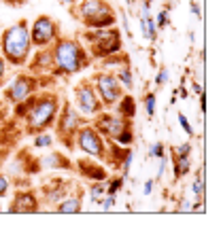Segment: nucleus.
Wrapping results in <instances>:
<instances>
[{
  "label": "nucleus",
  "instance_id": "1",
  "mask_svg": "<svg viewBox=\"0 0 221 248\" xmlns=\"http://www.w3.org/2000/svg\"><path fill=\"white\" fill-rule=\"evenodd\" d=\"M60 104L62 100L58 93L51 89H43L13 104V119L24 123V132L34 136V134L47 132L49 127H53Z\"/></svg>",
  "mask_w": 221,
  "mask_h": 248
},
{
  "label": "nucleus",
  "instance_id": "2",
  "mask_svg": "<svg viewBox=\"0 0 221 248\" xmlns=\"http://www.w3.org/2000/svg\"><path fill=\"white\" fill-rule=\"evenodd\" d=\"M51 47V55H53V77H72L89 68L92 58H89L87 49L81 43L79 36H64L60 34Z\"/></svg>",
  "mask_w": 221,
  "mask_h": 248
},
{
  "label": "nucleus",
  "instance_id": "3",
  "mask_svg": "<svg viewBox=\"0 0 221 248\" xmlns=\"http://www.w3.org/2000/svg\"><path fill=\"white\" fill-rule=\"evenodd\" d=\"M0 55L7 60L9 66L21 68L28 64L32 55V43H30V24L26 19H19L0 34Z\"/></svg>",
  "mask_w": 221,
  "mask_h": 248
},
{
  "label": "nucleus",
  "instance_id": "4",
  "mask_svg": "<svg viewBox=\"0 0 221 248\" xmlns=\"http://www.w3.org/2000/svg\"><path fill=\"white\" fill-rule=\"evenodd\" d=\"M68 13L87 30L111 28L117 24V11L109 0H79L68 7Z\"/></svg>",
  "mask_w": 221,
  "mask_h": 248
},
{
  "label": "nucleus",
  "instance_id": "5",
  "mask_svg": "<svg viewBox=\"0 0 221 248\" xmlns=\"http://www.w3.org/2000/svg\"><path fill=\"white\" fill-rule=\"evenodd\" d=\"M89 123L98 129L100 136L104 140H113V142H117L121 146H132L134 140H136L132 119L117 115V112L100 110L94 119H89Z\"/></svg>",
  "mask_w": 221,
  "mask_h": 248
},
{
  "label": "nucleus",
  "instance_id": "6",
  "mask_svg": "<svg viewBox=\"0 0 221 248\" xmlns=\"http://www.w3.org/2000/svg\"><path fill=\"white\" fill-rule=\"evenodd\" d=\"M81 43L85 45L87 49L89 58L92 60H102L111 53H117L123 49V38H121V32H119L117 26H111V28H96V30H87L81 36Z\"/></svg>",
  "mask_w": 221,
  "mask_h": 248
},
{
  "label": "nucleus",
  "instance_id": "7",
  "mask_svg": "<svg viewBox=\"0 0 221 248\" xmlns=\"http://www.w3.org/2000/svg\"><path fill=\"white\" fill-rule=\"evenodd\" d=\"M89 119L83 117L75 106H72L70 100H62L60 104V110H58V117H55V138L60 140L66 149H75V136H77V129L87 123Z\"/></svg>",
  "mask_w": 221,
  "mask_h": 248
},
{
  "label": "nucleus",
  "instance_id": "8",
  "mask_svg": "<svg viewBox=\"0 0 221 248\" xmlns=\"http://www.w3.org/2000/svg\"><path fill=\"white\" fill-rule=\"evenodd\" d=\"M72 106H75L83 117H87V119H94L100 110H104V106L100 102V95L89 78L79 81L75 89H72Z\"/></svg>",
  "mask_w": 221,
  "mask_h": 248
},
{
  "label": "nucleus",
  "instance_id": "9",
  "mask_svg": "<svg viewBox=\"0 0 221 248\" xmlns=\"http://www.w3.org/2000/svg\"><path fill=\"white\" fill-rule=\"evenodd\" d=\"M75 149L83 151L87 157H94V159H98V161H104V157H106V140L102 138L98 129L87 121V123H83V125L77 129Z\"/></svg>",
  "mask_w": 221,
  "mask_h": 248
},
{
  "label": "nucleus",
  "instance_id": "10",
  "mask_svg": "<svg viewBox=\"0 0 221 248\" xmlns=\"http://www.w3.org/2000/svg\"><path fill=\"white\" fill-rule=\"evenodd\" d=\"M94 83L96 92L100 95V102L104 108H113L117 104V100L126 93V89L121 87V83L117 81V77L111 70H98L94 72V77L89 78Z\"/></svg>",
  "mask_w": 221,
  "mask_h": 248
},
{
  "label": "nucleus",
  "instance_id": "11",
  "mask_svg": "<svg viewBox=\"0 0 221 248\" xmlns=\"http://www.w3.org/2000/svg\"><path fill=\"white\" fill-rule=\"evenodd\" d=\"M62 34V26L58 19H53L51 15H38L30 26V43L32 47L43 49L49 47Z\"/></svg>",
  "mask_w": 221,
  "mask_h": 248
},
{
  "label": "nucleus",
  "instance_id": "12",
  "mask_svg": "<svg viewBox=\"0 0 221 248\" xmlns=\"http://www.w3.org/2000/svg\"><path fill=\"white\" fill-rule=\"evenodd\" d=\"M36 92H38V78L30 75V72H19V75H15V78L11 81V85L4 87L2 98L7 104L13 106Z\"/></svg>",
  "mask_w": 221,
  "mask_h": 248
},
{
  "label": "nucleus",
  "instance_id": "13",
  "mask_svg": "<svg viewBox=\"0 0 221 248\" xmlns=\"http://www.w3.org/2000/svg\"><path fill=\"white\" fill-rule=\"evenodd\" d=\"M72 180H66V178H49L43 183L41 187V206L43 208H49V210H53V206L58 204V202H62L66 197V193L70 191L72 187Z\"/></svg>",
  "mask_w": 221,
  "mask_h": 248
},
{
  "label": "nucleus",
  "instance_id": "14",
  "mask_svg": "<svg viewBox=\"0 0 221 248\" xmlns=\"http://www.w3.org/2000/svg\"><path fill=\"white\" fill-rule=\"evenodd\" d=\"M7 210L11 214H36L43 210L41 206V197H38V193L30 187L26 189H17L13 193V200H11V204Z\"/></svg>",
  "mask_w": 221,
  "mask_h": 248
},
{
  "label": "nucleus",
  "instance_id": "15",
  "mask_svg": "<svg viewBox=\"0 0 221 248\" xmlns=\"http://www.w3.org/2000/svg\"><path fill=\"white\" fill-rule=\"evenodd\" d=\"M75 170L79 172V176L85 180H106L109 178V172L102 166V161L94 159V157H79L75 161Z\"/></svg>",
  "mask_w": 221,
  "mask_h": 248
},
{
  "label": "nucleus",
  "instance_id": "16",
  "mask_svg": "<svg viewBox=\"0 0 221 248\" xmlns=\"http://www.w3.org/2000/svg\"><path fill=\"white\" fill-rule=\"evenodd\" d=\"M83 197H85V189L81 185H72L70 191L66 193V197L62 202L53 206V212L58 214H77L83 210Z\"/></svg>",
  "mask_w": 221,
  "mask_h": 248
},
{
  "label": "nucleus",
  "instance_id": "17",
  "mask_svg": "<svg viewBox=\"0 0 221 248\" xmlns=\"http://www.w3.org/2000/svg\"><path fill=\"white\" fill-rule=\"evenodd\" d=\"M28 72L34 77L41 75H51L53 72V55H51V47L38 49L34 55H30L28 60Z\"/></svg>",
  "mask_w": 221,
  "mask_h": 248
},
{
  "label": "nucleus",
  "instance_id": "18",
  "mask_svg": "<svg viewBox=\"0 0 221 248\" xmlns=\"http://www.w3.org/2000/svg\"><path fill=\"white\" fill-rule=\"evenodd\" d=\"M41 163V170H66V172H72L75 170V161H70L64 153H60V151H49L45 157L38 159Z\"/></svg>",
  "mask_w": 221,
  "mask_h": 248
},
{
  "label": "nucleus",
  "instance_id": "19",
  "mask_svg": "<svg viewBox=\"0 0 221 248\" xmlns=\"http://www.w3.org/2000/svg\"><path fill=\"white\" fill-rule=\"evenodd\" d=\"M140 28H143V36L145 41L149 43H155L157 41V26H155V19L149 15V2L143 0V15H140Z\"/></svg>",
  "mask_w": 221,
  "mask_h": 248
},
{
  "label": "nucleus",
  "instance_id": "20",
  "mask_svg": "<svg viewBox=\"0 0 221 248\" xmlns=\"http://www.w3.org/2000/svg\"><path fill=\"white\" fill-rule=\"evenodd\" d=\"M170 159H172V170H174V178L177 180L185 178L191 172V155H177L172 151Z\"/></svg>",
  "mask_w": 221,
  "mask_h": 248
},
{
  "label": "nucleus",
  "instance_id": "21",
  "mask_svg": "<svg viewBox=\"0 0 221 248\" xmlns=\"http://www.w3.org/2000/svg\"><path fill=\"white\" fill-rule=\"evenodd\" d=\"M113 108H115L117 115L128 117V119H134V117H136V100H134V95H130L126 92L121 98L117 100V104L113 106Z\"/></svg>",
  "mask_w": 221,
  "mask_h": 248
},
{
  "label": "nucleus",
  "instance_id": "22",
  "mask_svg": "<svg viewBox=\"0 0 221 248\" xmlns=\"http://www.w3.org/2000/svg\"><path fill=\"white\" fill-rule=\"evenodd\" d=\"M100 62V70H115L119 68V66H123V64H130V55L123 51H117V53H111V55H106V58H102L98 60Z\"/></svg>",
  "mask_w": 221,
  "mask_h": 248
},
{
  "label": "nucleus",
  "instance_id": "23",
  "mask_svg": "<svg viewBox=\"0 0 221 248\" xmlns=\"http://www.w3.org/2000/svg\"><path fill=\"white\" fill-rule=\"evenodd\" d=\"M111 72H113V70H111ZM113 75L117 77V81L121 83V87L126 89V92H130V89L134 87V75H132V68H130V64L119 66V68L113 72Z\"/></svg>",
  "mask_w": 221,
  "mask_h": 248
},
{
  "label": "nucleus",
  "instance_id": "24",
  "mask_svg": "<svg viewBox=\"0 0 221 248\" xmlns=\"http://www.w3.org/2000/svg\"><path fill=\"white\" fill-rule=\"evenodd\" d=\"M204 172H206V168L204 166L198 168V174H196L194 183H191V191H194L196 200H204V195H206V180H204Z\"/></svg>",
  "mask_w": 221,
  "mask_h": 248
},
{
  "label": "nucleus",
  "instance_id": "25",
  "mask_svg": "<svg viewBox=\"0 0 221 248\" xmlns=\"http://www.w3.org/2000/svg\"><path fill=\"white\" fill-rule=\"evenodd\" d=\"M104 193H106V180H92V185H89V189H87L89 202L100 204V200L104 197Z\"/></svg>",
  "mask_w": 221,
  "mask_h": 248
},
{
  "label": "nucleus",
  "instance_id": "26",
  "mask_svg": "<svg viewBox=\"0 0 221 248\" xmlns=\"http://www.w3.org/2000/svg\"><path fill=\"white\" fill-rule=\"evenodd\" d=\"M123 180H126V176H121V174L113 176V178H106V195H117L123 187Z\"/></svg>",
  "mask_w": 221,
  "mask_h": 248
},
{
  "label": "nucleus",
  "instance_id": "27",
  "mask_svg": "<svg viewBox=\"0 0 221 248\" xmlns=\"http://www.w3.org/2000/svg\"><path fill=\"white\" fill-rule=\"evenodd\" d=\"M143 104H145V110H147V117L153 119L155 117V104H157V95L155 92H147L145 98H143Z\"/></svg>",
  "mask_w": 221,
  "mask_h": 248
},
{
  "label": "nucleus",
  "instance_id": "28",
  "mask_svg": "<svg viewBox=\"0 0 221 248\" xmlns=\"http://www.w3.org/2000/svg\"><path fill=\"white\" fill-rule=\"evenodd\" d=\"M53 144V136H49L47 132L34 134V149H49Z\"/></svg>",
  "mask_w": 221,
  "mask_h": 248
},
{
  "label": "nucleus",
  "instance_id": "29",
  "mask_svg": "<svg viewBox=\"0 0 221 248\" xmlns=\"http://www.w3.org/2000/svg\"><path fill=\"white\" fill-rule=\"evenodd\" d=\"M149 157H151V159H162V157H166V146H164L162 140H157V142L151 144Z\"/></svg>",
  "mask_w": 221,
  "mask_h": 248
},
{
  "label": "nucleus",
  "instance_id": "30",
  "mask_svg": "<svg viewBox=\"0 0 221 248\" xmlns=\"http://www.w3.org/2000/svg\"><path fill=\"white\" fill-rule=\"evenodd\" d=\"M9 191H11V178L7 176V174L0 172V200H2V197H7Z\"/></svg>",
  "mask_w": 221,
  "mask_h": 248
},
{
  "label": "nucleus",
  "instance_id": "31",
  "mask_svg": "<svg viewBox=\"0 0 221 248\" xmlns=\"http://www.w3.org/2000/svg\"><path fill=\"white\" fill-rule=\"evenodd\" d=\"M177 119H179V125L181 127H183V132L187 134V136H194V127H191V123L189 121H187V117L183 115V112H179V115H177Z\"/></svg>",
  "mask_w": 221,
  "mask_h": 248
},
{
  "label": "nucleus",
  "instance_id": "32",
  "mask_svg": "<svg viewBox=\"0 0 221 248\" xmlns=\"http://www.w3.org/2000/svg\"><path fill=\"white\" fill-rule=\"evenodd\" d=\"M168 83V68L166 66H162L160 70H157V75H155V87H164Z\"/></svg>",
  "mask_w": 221,
  "mask_h": 248
},
{
  "label": "nucleus",
  "instance_id": "33",
  "mask_svg": "<svg viewBox=\"0 0 221 248\" xmlns=\"http://www.w3.org/2000/svg\"><path fill=\"white\" fill-rule=\"evenodd\" d=\"M7 70H9V64H7V60L0 55V89L4 87V83H7Z\"/></svg>",
  "mask_w": 221,
  "mask_h": 248
},
{
  "label": "nucleus",
  "instance_id": "34",
  "mask_svg": "<svg viewBox=\"0 0 221 248\" xmlns=\"http://www.w3.org/2000/svg\"><path fill=\"white\" fill-rule=\"evenodd\" d=\"M172 151L177 155H191V151H194V144H191V142H181L179 146H174Z\"/></svg>",
  "mask_w": 221,
  "mask_h": 248
},
{
  "label": "nucleus",
  "instance_id": "35",
  "mask_svg": "<svg viewBox=\"0 0 221 248\" xmlns=\"http://www.w3.org/2000/svg\"><path fill=\"white\" fill-rule=\"evenodd\" d=\"M155 26H157V30H164V28L168 26V9H162L160 13H157V19H155Z\"/></svg>",
  "mask_w": 221,
  "mask_h": 248
},
{
  "label": "nucleus",
  "instance_id": "36",
  "mask_svg": "<svg viewBox=\"0 0 221 248\" xmlns=\"http://www.w3.org/2000/svg\"><path fill=\"white\" fill-rule=\"evenodd\" d=\"M100 206H102V210H111V208L115 206V195L102 197V200H100Z\"/></svg>",
  "mask_w": 221,
  "mask_h": 248
},
{
  "label": "nucleus",
  "instance_id": "37",
  "mask_svg": "<svg viewBox=\"0 0 221 248\" xmlns=\"http://www.w3.org/2000/svg\"><path fill=\"white\" fill-rule=\"evenodd\" d=\"M7 115H9V104L4 100H0V123L7 119Z\"/></svg>",
  "mask_w": 221,
  "mask_h": 248
},
{
  "label": "nucleus",
  "instance_id": "38",
  "mask_svg": "<svg viewBox=\"0 0 221 248\" xmlns=\"http://www.w3.org/2000/svg\"><path fill=\"white\" fill-rule=\"evenodd\" d=\"M4 4H9V7H24V4H28L30 0H2Z\"/></svg>",
  "mask_w": 221,
  "mask_h": 248
},
{
  "label": "nucleus",
  "instance_id": "39",
  "mask_svg": "<svg viewBox=\"0 0 221 248\" xmlns=\"http://www.w3.org/2000/svg\"><path fill=\"white\" fill-rule=\"evenodd\" d=\"M189 7H191V13H194L196 17H200V4H198L196 0H191V2H189Z\"/></svg>",
  "mask_w": 221,
  "mask_h": 248
},
{
  "label": "nucleus",
  "instance_id": "40",
  "mask_svg": "<svg viewBox=\"0 0 221 248\" xmlns=\"http://www.w3.org/2000/svg\"><path fill=\"white\" fill-rule=\"evenodd\" d=\"M191 92H194V93H198V95L202 93V85H200V83L196 81V78H194V81H191Z\"/></svg>",
  "mask_w": 221,
  "mask_h": 248
},
{
  "label": "nucleus",
  "instance_id": "41",
  "mask_svg": "<svg viewBox=\"0 0 221 248\" xmlns=\"http://www.w3.org/2000/svg\"><path fill=\"white\" fill-rule=\"evenodd\" d=\"M198 98H200V110H202V112H206V95H204V92L198 95Z\"/></svg>",
  "mask_w": 221,
  "mask_h": 248
},
{
  "label": "nucleus",
  "instance_id": "42",
  "mask_svg": "<svg viewBox=\"0 0 221 248\" xmlns=\"http://www.w3.org/2000/svg\"><path fill=\"white\" fill-rule=\"evenodd\" d=\"M153 183H155V180H147V183H145V195H149L151 193V191H153Z\"/></svg>",
  "mask_w": 221,
  "mask_h": 248
},
{
  "label": "nucleus",
  "instance_id": "43",
  "mask_svg": "<svg viewBox=\"0 0 221 248\" xmlns=\"http://www.w3.org/2000/svg\"><path fill=\"white\" fill-rule=\"evenodd\" d=\"M60 4H64V7H70V4H75V2H79V0H58Z\"/></svg>",
  "mask_w": 221,
  "mask_h": 248
},
{
  "label": "nucleus",
  "instance_id": "44",
  "mask_svg": "<svg viewBox=\"0 0 221 248\" xmlns=\"http://www.w3.org/2000/svg\"><path fill=\"white\" fill-rule=\"evenodd\" d=\"M145 2H149V4H151V2H153V0H145Z\"/></svg>",
  "mask_w": 221,
  "mask_h": 248
}]
</instances>
